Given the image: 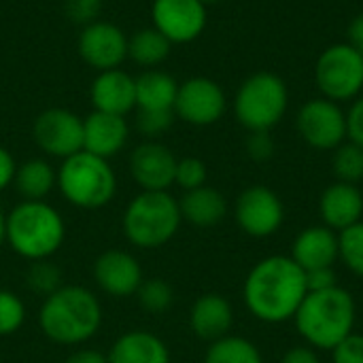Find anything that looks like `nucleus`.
I'll return each instance as SVG.
<instances>
[{
	"label": "nucleus",
	"instance_id": "nucleus-1",
	"mask_svg": "<svg viewBox=\"0 0 363 363\" xmlns=\"http://www.w3.org/2000/svg\"><path fill=\"white\" fill-rule=\"evenodd\" d=\"M306 294V272L289 255H268L259 259L242 285L247 311L257 321L270 325L294 321Z\"/></svg>",
	"mask_w": 363,
	"mask_h": 363
},
{
	"label": "nucleus",
	"instance_id": "nucleus-2",
	"mask_svg": "<svg viewBox=\"0 0 363 363\" xmlns=\"http://www.w3.org/2000/svg\"><path fill=\"white\" fill-rule=\"evenodd\" d=\"M102 325V304L81 285H62L43 300L38 328L47 340L60 347L89 342Z\"/></svg>",
	"mask_w": 363,
	"mask_h": 363
},
{
	"label": "nucleus",
	"instance_id": "nucleus-3",
	"mask_svg": "<svg viewBox=\"0 0 363 363\" xmlns=\"http://www.w3.org/2000/svg\"><path fill=\"white\" fill-rule=\"evenodd\" d=\"M302 340L315 351H332L355 332L357 304L340 285L325 291H308L294 317Z\"/></svg>",
	"mask_w": 363,
	"mask_h": 363
},
{
	"label": "nucleus",
	"instance_id": "nucleus-4",
	"mask_svg": "<svg viewBox=\"0 0 363 363\" xmlns=\"http://www.w3.org/2000/svg\"><path fill=\"white\" fill-rule=\"evenodd\" d=\"M64 238L66 223L45 200H21L6 215V245L28 262L51 259Z\"/></svg>",
	"mask_w": 363,
	"mask_h": 363
},
{
	"label": "nucleus",
	"instance_id": "nucleus-5",
	"mask_svg": "<svg viewBox=\"0 0 363 363\" xmlns=\"http://www.w3.org/2000/svg\"><path fill=\"white\" fill-rule=\"evenodd\" d=\"M183 223L179 200L168 191H140L123 211V234L136 249L168 245Z\"/></svg>",
	"mask_w": 363,
	"mask_h": 363
},
{
	"label": "nucleus",
	"instance_id": "nucleus-6",
	"mask_svg": "<svg viewBox=\"0 0 363 363\" xmlns=\"http://www.w3.org/2000/svg\"><path fill=\"white\" fill-rule=\"evenodd\" d=\"M57 189L68 204L83 211H96L113 202L117 177L108 160L79 151L62 160L57 168Z\"/></svg>",
	"mask_w": 363,
	"mask_h": 363
},
{
	"label": "nucleus",
	"instance_id": "nucleus-7",
	"mask_svg": "<svg viewBox=\"0 0 363 363\" xmlns=\"http://www.w3.org/2000/svg\"><path fill=\"white\" fill-rule=\"evenodd\" d=\"M232 108L245 130L270 132L289 108L287 83L274 72H255L236 89Z\"/></svg>",
	"mask_w": 363,
	"mask_h": 363
},
{
	"label": "nucleus",
	"instance_id": "nucleus-8",
	"mask_svg": "<svg viewBox=\"0 0 363 363\" xmlns=\"http://www.w3.org/2000/svg\"><path fill=\"white\" fill-rule=\"evenodd\" d=\"M315 83L332 102H353L363 94V55L349 43L323 49L315 64Z\"/></svg>",
	"mask_w": 363,
	"mask_h": 363
},
{
	"label": "nucleus",
	"instance_id": "nucleus-9",
	"mask_svg": "<svg viewBox=\"0 0 363 363\" xmlns=\"http://www.w3.org/2000/svg\"><path fill=\"white\" fill-rule=\"evenodd\" d=\"M296 128L308 147L317 151H334L347 140V111L323 96L313 98L300 106Z\"/></svg>",
	"mask_w": 363,
	"mask_h": 363
},
{
	"label": "nucleus",
	"instance_id": "nucleus-10",
	"mask_svg": "<svg viewBox=\"0 0 363 363\" xmlns=\"http://www.w3.org/2000/svg\"><path fill=\"white\" fill-rule=\"evenodd\" d=\"M32 138L47 157L66 160L83 151V119L62 106L45 108L32 123Z\"/></svg>",
	"mask_w": 363,
	"mask_h": 363
},
{
	"label": "nucleus",
	"instance_id": "nucleus-11",
	"mask_svg": "<svg viewBox=\"0 0 363 363\" xmlns=\"http://www.w3.org/2000/svg\"><path fill=\"white\" fill-rule=\"evenodd\" d=\"M228 111V96L223 87L208 77H189L179 83L174 100V117L196 125L206 128L217 123Z\"/></svg>",
	"mask_w": 363,
	"mask_h": 363
},
{
	"label": "nucleus",
	"instance_id": "nucleus-12",
	"mask_svg": "<svg viewBox=\"0 0 363 363\" xmlns=\"http://www.w3.org/2000/svg\"><path fill=\"white\" fill-rule=\"evenodd\" d=\"M238 228L251 238H268L277 234L285 221V206L277 191L266 185L247 187L234 204Z\"/></svg>",
	"mask_w": 363,
	"mask_h": 363
},
{
	"label": "nucleus",
	"instance_id": "nucleus-13",
	"mask_svg": "<svg viewBox=\"0 0 363 363\" xmlns=\"http://www.w3.org/2000/svg\"><path fill=\"white\" fill-rule=\"evenodd\" d=\"M77 51L96 72L113 70L128 60V34L117 23L98 19L81 28Z\"/></svg>",
	"mask_w": 363,
	"mask_h": 363
},
{
	"label": "nucleus",
	"instance_id": "nucleus-14",
	"mask_svg": "<svg viewBox=\"0 0 363 363\" xmlns=\"http://www.w3.org/2000/svg\"><path fill=\"white\" fill-rule=\"evenodd\" d=\"M151 19L172 45H187L202 36L208 13L202 0H153Z\"/></svg>",
	"mask_w": 363,
	"mask_h": 363
},
{
	"label": "nucleus",
	"instance_id": "nucleus-15",
	"mask_svg": "<svg viewBox=\"0 0 363 363\" xmlns=\"http://www.w3.org/2000/svg\"><path fill=\"white\" fill-rule=\"evenodd\" d=\"M179 157L157 140H145L130 153V174L143 191H168Z\"/></svg>",
	"mask_w": 363,
	"mask_h": 363
},
{
	"label": "nucleus",
	"instance_id": "nucleus-16",
	"mask_svg": "<svg viewBox=\"0 0 363 363\" xmlns=\"http://www.w3.org/2000/svg\"><path fill=\"white\" fill-rule=\"evenodd\" d=\"M96 285L113 298H132L143 285V268L136 257L121 249H108L94 262Z\"/></svg>",
	"mask_w": 363,
	"mask_h": 363
},
{
	"label": "nucleus",
	"instance_id": "nucleus-17",
	"mask_svg": "<svg viewBox=\"0 0 363 363\" xmlns=\"http://www.w3.org/2000/svg\"><path fill=\"white\" fill-rule=\"evenodd\" d=\"M89 98L94 111L125 117L136 108V79L121 68L102 70L91 81Z\"/></svg>",
	"mask_w": 363,
	"mask_h": 363
},
{
	"label": "nucleus",
	"instance_id": "nucleus-18",
	"mask_svg": "<svg viewBox=\"0 0 363 363\" xmlns=\"http://www.w3.org/2000/svg\"><path fill=\"white\" fill-rule=\"evenodd\" d=\"M130 140V125L125 117L91 111L83 119V151L102 160L115 157Z\"/></svg>",
	"mask_w": 363,
	"mask_h": 363
},
{
	"label": "nucleus",
	"instance_id": "nucleus-19",
	"mask_svg": "<svg viewBox=\"0 0 363 363\" xmlns=\"http://www.w3.org/2000/svg\"><path fill=\"white\" fill-rule=\"evenodd\" d=\"M323 225L340 234L342 230L359 223L363 217V194L357 185L336 181L323 189L319 200Z\"/></svg>",
	"mask_w": 363,
	"mask_h": 363
},
{
	"label": "nucleus",
	"instance_id": "nucleus-20",
	"mask_svg": "<svg viewBox=\"0 0 363 363\" xmlns=\"http://www.w3.org/2000/svg\"><path fill=\"white\" fill-rule=\"evenodd\" d=\"M289 257L304 272L334 268L338 262V234L325 225H311L296 236Z\"/></svg>",
	"mask_w": 363,
	"mask_h": 363
},
{
	"label": "nucleus",
	"instance_id": "nucleus-21",
	"mask_svg": "<svg viewBox=\"0 0 363 363\" xmlns=\"http://www.w3.org/2000/svg\"><path fill=\"white\" fill-rule=\"evenodd\" d=\"M234 325V308L219 294L200 296L189 311L191 332L206 342H215L230 334Z\"/></svg>",
	"mask_w": 363,
	"mask_h": 363
},
{
	"label": "nucleus",
	"instance_id": "nucleus-22",
	"mask_svg": "<svg viewBox=\"0 0 363 363\" xmlns=\"http://www.w3.org/2000/svg\"><path fill=\"white\" fill-rule=\"evenodd\" d=\"M106 357L108 363H170V351L160 336L132 330L113 342Z\"/></svg>",
	"mask_w": 363,
	"mask_h": 363
},
{
	"label": "nucleus",
	"instance_id": "nucleus-23",
	"mask_svg": "<svg viewBox=\"0 0 363 363\" xmlns=\"http://www.w3.org/2000/svg\"><path fill=\"white\" fill-rule=\"evenodd\" d=\"M183 221L191 223L194 228H215L228 215V200L225 196L208 185L198 189L185 191L179 200Z\"/></svg>",
	"mask_w": 363,
	"mask_h": 363
},
{
	"label": "nucleus",
	"instance_id": "nucleus-24",
	"mask_svg": "<svg viewBox=\"0 0 363 363\" xmlns=\"http://www.w3.org/2000/svg\"><path fill=\"white\" fill-rule=\"evenodd\" d=\"M179 81L160 68L143 70L136 77V108L138 111H174Z\"/></svg>",
	"mask_w": 363,
	"mask_h": 363
},
{
	"label": "nucleus",
	"instance_id": "nucleus-25",
	"mask_svg": "<svg viewBox=\"0 0 363 363\" xmlns=\"http://www.w3.org/2000/svg\"><path fill=\"white\" fill-rule=\"evenodd\" d=\"M13 185L21 200H45L57 187V170L43 157H30L17 166Z\"/></svg>",
	"mask_w": 363,
	"mask_h": 363
},
{
	"label": "nucleus",
	"instance_id": "nucleus-26",
	"mask_svg": "<svg viewBox=\"0 0 363 363\" xmlns=\"http://www.w3.org/2000/svg\"><path fill=\"white\" fill-rule=\"evenodd\" d=\"M172 51V43L153 26L136 30L128 36V60L143 66L145 70L157 68Z\"/></svg>",
	"mask_w": 363,
	"mask_h": 363
},
{
	"label": "nucleus",
	"instance_id": "nucleus-27",
	"mask_svg": "<svg viewBox=\"0 0 363 363\" xmlns=\"http://www.w3.org/2000/svg\"><path fill=\"white\" fill-rule=\"evenodd\" d=\"M204 363H264V357L249 338L228 334L211 342Z\"/></svg>",
	"mask_w": 363,
	"mask_h": 363
},
{
	"label": "nucleus",
	"instance_id": "nucleus-28",
	"mask_svg": "<svg viewBox=\"0 0 363 363\" xmlns=\"http://www.w3.org/2000/svg\"><path fill=\"white\" fill-rule=\"evenodd\" d=\"M332 168L338 181L357 185L363 181V149L351 140H345L338 149H334Z\"/></svg>",
	"mask_w": 363,
	"mask_h": 363
},
{
	"label": "nucleus",
	"instance_id": "nucleus-29",
	"mask_svg": "<svg viewBox=\"0 0 363 363\" xmlns=\"http://www.w3.org/2000/svg\"><path fill=\"white\" fill-rule=\"evenodd\" d=\"M338 259L351 274L363 279V221L338 234Z\"/></svg>",
	"mask_w": 363,
	"mask_h": 363
},
{
	"label": "nucleus",
	"instance_id": "nucleus-30",
	"mask_svg": "<svg viewBox=\"0 0 363 363\" xmlns=\"http://www.w3.org/2000/svg\"><path fill=\"white\" fill-rule=\"evenodd\" d=\"M138 304L149 315H162L174 304V289L164 279H147L136 291Z\"/></svg>",
	"mask_w": 363,
	"mask_h": 363
},
{
	"label": "nucleus",
	"instance_id": "nucleus-31",
	"mask_svg": "<svg viewBox=\"0 0 363 363\" xmlns=\"http://www.w3.org/2000/svg\"><path fill=\"white\" fill-rule=\"evenodd\" d=\"M26 285L30 291L47 298L62 287V272L51 259L30 262L28 272H26Z\"/></svg>",
	"mask_w": 363,
	"mask_h": 363
},
{
	"label": "nucleus",
	"instance_id": "nucleus-32",
	"mask_svg": "<svg viewBox=\"0 0 363 363\" xmlns=\"http://www.w3.org/2000/svg\"><path fill=\"white\" fill-rule=\"evenodd\" d=\"M26 323V306L19 296L0 289V338L13 336Z\"/></svg>",
	"mask_w": 363,
	"mask_h": 363
},
{
	"label": "nucleus",
	"instance_id": "nucleus-33",
	"mask_svg": "<svg viewBox=\"0 0 363 363\" xmlns=\"http://www.w3.org/2000/svg\"><path fill=\"white\" fill-rule=\"evenodd\" d=\"M206 164L200 157H181L177 162V172H174V185H179L183 191L198 189L206 185Z\"/></svg>",
	"mask_w": 363,
	"mask_h": 363
},
{
	"label": "nucleus",
	"instance_id": "nucleus-34",
	"mask_svg": "<svg viewBox=\"0 0 363 363\" xmlns=\"http://www.w3.org/2000/svg\"><path fill=\"white\" fill-rule=\"evenodd\" d=\"M174 111H138L136 128L147 140H157L174 123Z\"/></svg>",
	"mask_w": 363,
	"mask_h": 363
},
{
	"label": "nucleus",
	"instance_id": "nucleus-35",
	"mask_svg": "<svg viewBox=\"0 0 363 363\" xmlns=\"http://www.w3.org/2000/svg\"><path fill=\"white\" fill-rule=\"evenodd\" d=\"M102 6H104V0H64V15L72 23L83 28L100 19Z\"/></svg>",
	"mask_w": 363,
	"mask_h": 363
},
{
	"label": "nucleus",
	"instance_id": "nucleus-36",
	"mask_svg": "<svg viewBox=\"0 0 363 363\" xmlns=\"http://www.w3.org/2000/svg\"><path fill=\"white\" fill-rule=\"evenodd\" d=\"M245 149L253 162H268V160H272V155L277 151L274 138L270 136V132H249V136L245 140Z\"/></svg>",
	"mask_w": 363,
	"mask_h": 363
},
{
	"label": "nucleus",
	"instance_id": "nucleus-37",
	"mask_svg": "<svg viewBox=\"0 0 363 363\" xmlns=\"http://www.w3.org/2000/svg\"><path fill=\"white\" fill-rule=\"evenodd\" d=\"M334 363H363V336L362 334H349L345 340H340L332 349Z\"/></svg>",
	"mask_w": 363,
	"mask_h": 363
},
{
	"label": "nucleus",
	"instance_id": "nucleus-38",
	"mask_svg": "<svg viewBox=\"0 0 363 363\" xmlns=\"http://www.w3.org/2000/svg\"><path fill=\"white\" fill-rule=\"evenodd\" d=\"M347 140L363 149V94L351 102L347 111Z\"/></svg>",
	"mask_w": 363,
	"mask_h": 363
},
{
	"label": "nucleus",
	"instance_id": "nucleus-39",
	"mask_svg": "<svg viewBox=\"0 0 363 363\" xmlns=\"http://www.w3.org/2000/svg\"><path fill=\"white\" fill-rule=\"evenodd\" d=\"M338 285L334 268H317L306 272V287L308 291H325Z\"/></svg>",
	"mask_w": 363,
	"mask_h": 363
},
{
	"label": "nucleus",
	"instance_id": "nucleus-40",
	"mask_svg": "<svg viewBox=\"0 0 363 363\" xmlns=\"http://www.w3.org/2000/svg\"><path fill=\"white\" fill-rule=\"evenodd\" d=\"M15 172H17L15 157L11 155V151H6L4 147H0V191H4L9 185H13Z\"/></svg>",
	"mask_w": 363,
	"mask_h": 363
},
{
	"label": "nucleus",
	"instance_id": "nucleus-41",
	"mask_svg": "<svg viewBox=\"0 0 363 363\" xmlns=\"http://www.w3.org/2000/svg\"><path fill=\"white\" fill-rule=\"evenodd\" d=\"M281 363H321V359H319L317 351L306 345V347H291L283 355Z\"/></svg>",
	"mask_w": 363,
	"mask_h": 363
},
{
	"label": "nucleus",
	"instance_id": "nucleus-42",
	"mask_svg": "<svg viewBox=\"0 0 363 363\" xmlns=\"http://www.w3.org/2000/svg\"><path fill=\"white\" fill-rule=\"evenodd\" d=\"M345 43H349L355 51H359L363 55V13L351 19L349 28H347V40Z\"/></svg>",
	"mask_w": 363,
	"mask_h": 363
},
{
	"label": "nucleus",
	"instance_id": "nucleus-43",
	"mask_svg": "<svg viewBox=\"0 0 363 363\" xmlns=\"http://www.w3.org/2000/svg\"><path fill=\"white\" fill-rule=\"evenodd\" d=\"M64 363H108V357L96 349H79Z\"/></svg>",
	"mask_w": 363,
	"mask_h": 363
},
{
	"label": "nucleus",
	"instance_id": "nucleus-44",
	"mask_svg": "<svg viewBox=\"0 0 363 363\" xmlns=\"http://www.w3.org/2000/svg\"><path fill=\"white\" fill-rule=\"evenodd\" d=\"M6 242V215L0 208V247Z\"/></svg>",
	"mask_w": 363,
	"mask_h": 363
},
{
	"label": "nucleus",
	"instance_id": "nucleus-45",
	"mask_svg": "<svg viewBox=\"0 0 363 363\" xmlns=\"http://www.w3.org/2000/svg\"><path fill=\"white\" fill-rule=\"evenodd\" d=\"M202 2H204V4L208 6V4H215V2H221V0H202Z\"/></svg>",
	"mask_w": 363,
	"mask_h": 363
}]
</instances>
